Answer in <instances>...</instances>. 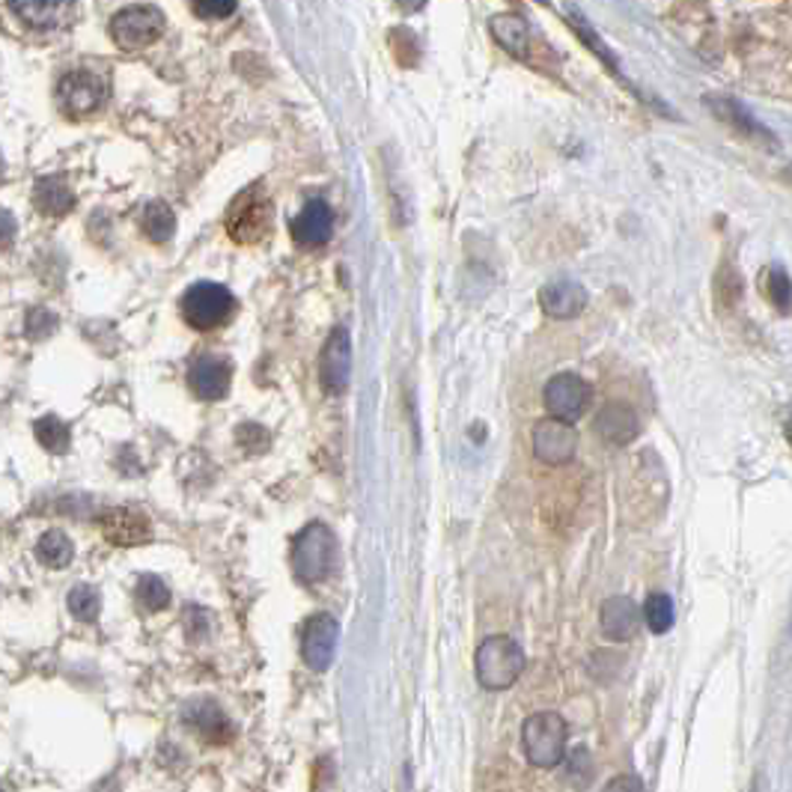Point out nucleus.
Here are the masks:
<instances>
[{
  "mask_svg": "<svg viewBox=\"0 0 792 792\" xmlns=\"http://www.w3.org/2000/svg\"><path fill=\"white\" fill-rule=\"evenodd\" d=\"M707 107L721 119V123H727L733 126L739 135L750 140V144H760L766 149H778V135L771 131L769 126H762L760 119L750 114L748 107L736 102V99H730V95H707Z\"/></svg>",
  "mask_w": 792,
  "mask_h": 792,
  "instance_id": "13",
  "label": "nucleus"
},
{
  "mask_svg": "<svg viewBox=\"0 0 792 792\" xmlns=\"http://www.w3.org/2000/svg\"><path fill=\"white\" fill-rule=\"evenodd\" d=\"M57 328H60V319H57V313H51V310H45V307H33V310H27V317H24V331H27L31 340L51 337Z\"/></svg>",
  "mask_w": 792,
  "mask_h": 792,
  "instance_id": "30",
  "label": "nucleus"
},
{
  "mask_svg": "<svg viewBox=\"0 0 792 792\" xmlns=\"http://www.w3.org/2000/svg\"><path fill=\"white\" fill-rule=\"evenodd\" d=\"M766 298L771 305L778 307L781 313H790L792 307V280L787 277L781 265H771L769 275H766Z\"/></svg>",
  "mask_w": 792,
  "mask_h": 792,
  "instance_id": "29",
  "label": "nucleus"
},
{
  "mask_svg": "<svg viewBox=\"0 0 792 792\" xmlns=\"http://www.w3.org/2000/svg\"><path fill=\"white\" fill-rule=\"evenodd\" d=\"M185 724H188L200 739H206L209 745H227V742H233L236 730L230 724V719L223 715L221 707L215 703V700H194L185 707Z\"/></svg>",
  "mask_w": 792,
  "mask_h": 792,
  "instance_id": "15",
  "label": "nucleus"
},
{
  "mask_svg": "<svg viewBox=\"0 0 792 792\" xmlns=\"http://www.w3.org/2000/svg\"><path fill=\"white\" fill-rule=\"evenodd\" d=\"M570 771H566V778H570L575 787H587L590 783V774H593V762H590V750L587 748H575L572 750V757L566 760Z\"/></svg>",
  "mask_w": 792,
  "mask_h": 792,
  "instance_id": "31",
  "label": "nucleus"
},
{
  "mask_svg": "<svg viewBox=\"0 0 792 792\" xmlns=\"http://www.w3.org/2000/svg\"><path fill=\"white\" fill-rule=\"evenodd\" d=\"M783 180L792 182V164H787V168H783Z\"/></svg>",
  "mask_w": 792,
  "mask_h": 792,
  "instance_id": "36",
  "label": "nucleus"
},
{
  "mask_svg": "<svg viewBox=\"0 0 792 792\" xmlns=\"http://www.w3.org/2000/svg\"><path fill=\"white\" fill-rule=\"evenodd\" d=\"M66 602H69V611H72L74 620H81V623H95L99 613H102V593L90 587V584L72 587Z\"/></svg>",
  "mask_w": 792,
  "mask_h": 792,
  "instance_id": "26",
  "label": "nucleus"
},
{
  "mask_svg": "<svg viewBox=\"0 0 792 792\" xmlns=\"http://www.w3.org/2000/svg\"><path fill=\"white\" fill-rule=\"evenodd\" d=\"M7 10L19 15L33 31H60L66 24H72L74 3H45V0H24V3H10Z\"/></svg>",
  "mask_w": 792,
  "mask_h": 792,
  "instance_id": "21",
  "label": "nucleus"
},
{
  "mask_svg": "<svg viewBox=\"0 0 792 792\" xmlns=\"http://www.w3.org/2000/svg\"><path fill=\"white\" fill-rule=\"evenodd\" d=\"M107 93H111V78H107L105 69L81 66V69H72V72H66L60 78L57 105H60L66 117L84 119L105 105Z\"/></svg>",
  "mask_w": 792,
  "mask_h": 792,
  "instance_id": "6",
  "label": "nucleus"
},
{
  "mask_svg": "<svg viewBox=\"0 0 792 792\" xmlns=\"http://www.w3.org/2000/svg\"><path fill=\"white\" fill-rule=\"evenodd\" d=\"M99 525H102V537H105L111 546H117V549H135V546H144V542L152 539L149 518L140 516L138 509H105L102 518H99Z\"/></svg>",
  "mask_w": 792,
  "mask_h": 792,
  "instance_id": "14",
  "label": "nucleus"
},
{
  "mask_svg": "<svg viewBox=\"0 0 792 792\" xmlns=\"http://www.w3.org/2000/svg\"><path fill=\"white\" fill-rule=\"evenodd\" d=\"M135 596H138V602L152 613L164 611L170 605V587L161 582L159 575H140L138 587H135Z\"/></svg>",
  "mask_w": 792,
  "mask_h": 792,
  "instance_id": "28",
  "label": "nucleus"
},
{
  "mask_svg": "<svg viewBox=\"0 0 792 792\" xmlns=\"http://www.w3.org/2000/svg\"><path fill=\"white\" fill-rule=\"evenodd\" d=\"M539 307L551 319H572L587 307V289L578 280H551L539 289Z\"/></svg>",
  "mask_w": 792,
  "mask_h": 792,
  "instance_id": "18",
  "label": "nucleus"
},
{
  "mask_svg": "<svg viewBox=\"0 0 792 792\" xmlns=\"http://www.w3.org/2000/svg\"><path fill=\"white\" fill-rule=\"evenodd\" d=\"M334 560H337V537L325 521H310L292 537L289 563L301 584L325 582L334 572Z\"/></svg>",
  "mask_w": 792,
  "mask_h": 792,
  "instance_id": "1",
  "label": "nucleus"
},
{
  "mask_svg": "<svg viewBox=\"0 0 792 792\" xmlns=\"http://www.w3.org/2000/svg\"><path fill=\"white\" fill-rule=\"evenodd\" d=\"M525 665H528L525 650L509 634H492L477 646V682L489 691H504V688L516 686L518 676L525 674Z\"/></svg>",
  "mask_w": 792,
  "mask_h": 792,
  "instance_id": "2",
  "label": "nucleus"
},
{
  "mask_svg": "<svg viewBox=\"0 0 792 792\" xmlns=\"http://www.w3.org/2000/svg\"><path fill=\"white\" fill-rule=\"evenodd\" d=\"M140 230L147 236L149 242L164 244L173 239L176 233V215L170 209L164 200H152L144 206V215H140Z\"/></svg>",
  "mask_w": 792,
  "mask_h": 792,
  "instance_id": "23",
  "label": "nucleus"
},
{
  "mask_svg": "<svg viewBox=\"0 0 792 792\" xmlns=\"http://www.w3.org/2000/svg\"><path fill=\"white\" fill-rule=\"evenodd\" d=\"M783 435H787V441H790L792 447V409L787 412V421H783Z\"/></svg>",
  "mask_w": 792,
  "mask_h": 792,
  "instance_id": "35",
  "label": "nucleus"
},
{
  "mask_svg": "<svg viewBox=\"0 0 792 792\" xmlns=\"http://www.w3.org/2000/svg\"><path fill=\"white\" fill-rule=\"evenodd\" d=\"M36 558L48 570H66L74 558L72 539L66 537L64 530H45L43 537L36 539Z\"/></svg>",
  "mask_w": 792,
  "mask_h": 792,
  "instance_id": "24",
  "label": "nucleus"
},
{
  "mask_svg": "<svg viewBox=\"0 0 792 792\" xmlns=\"http://www.w3.org/2000/svg\"><path fill=\"white\" fill-rule=\"evenodd\" d=\"M596 433L602 435L608 444H617V447H625V444H632L641 433V421H638V414H634L632 405H625V402H608L602 405L599 412H596Z\"/></svg>",
  "mask_w": 792,
  "mask_h": 792,
  "instance_id": "17",
  "label": "nucleus"
},
{
  "mask_svg": "<svg viewBox=\"0 0 792 792\" xmlns=\"http://www.w3.org/2000/svg\"><path fill=\"white\" fill-rule=\"evenodd\" d=\"M194 15H200V19H227V15H233L236 12V3H194L191 7Z\"/></svg>",
  "mask_w": 792,
  "mask_h": 792,
  "instance_id": "32",
  "label": "nucleus"
},
{
  "mask_svg": "<svg viewBox=\"0 0 792 792\" xmlns=\"http://www.w3.org/2000/svg\"><path fill=\"white\" fill-rule=\"evenodd\" d=\"M337 641L340 623L334 620V613H313L305 623V629H301V658H305V665L310 670H317V674H325L331 662H334V653H337Z\"/></svg>",
  "mask_w": 792,
  "mask_h": 792,
  "instance_id": "9",
  "label": "nucleus"
},
{
  "mask_svg": "<svg viewBox=\"0 0 792 792\" xmlns=\"http://www.w3.org/2000/svg\"><path fill=\"white\" fill-rule=\"evenodd\" d=\"M233 384V364L223 355H197L188 367V388L197 400H223Z\"/></svg>",
  "mask_w": 792,
  "mask_h": 792,
  "instance_id": "11",
  "label": "nucleus"
},
{
  "mask_svg": "<svg viewBox=\"0 0 792 792\" xmlns=\"http://www.w3.org/2000/svg\"><path fill=\"white\" fill-rule=\"evenodd\" d=\"M3 227H7V233H3V239H7V244L12 242V233H15V223H12V215L10 211H3Z\"/></svg>",
  "mask_w": 792,
  "mask_h": 792,
  "instance_id": "34",
  "label": "nucleus"
},
{
  "mask_svg": "<svg viewBox=\"0 0 792 792\" xmlns=\"http://www.w3.org/2000/svg\"><path fill=\"white\" fill-rule=\"evenodd\" d=\"M352 376V337L346 328H334L319 355V379L328 393H343Z\"/></svg>",
  "mask_w": 792,
  "mask_h": 792,
  "instance_id": "12",
  "label": "nucleus"
},
{
  "mask_svg": "<svg viewBox=\"0 0 792 792\" xmlns=\"http://www.w3.org/2000/svg\"><path fill=\"white\" fill-rule=\"evenodd\" d=\"M644 620L650 625V632H670V625H674V599L667 593H650L644 602Z\"/></svg>",
  "mask_w": 792,
  "mask_h": 792,
  "instance_id": "27",
  "label": "nucleus"
},
{
  "mask_svg": "<svg viewBox=\"0 0 792 792\" xmlns=\"http://www.w3.org/2000/svg\"><path fill=\"white\" fill-rule=\"evenodd\" d=\"M602 792H644V781L638 774H617L605 783Z\"/></svg>",
  "mask_w": 792,
  "mask_h": 792,
  "instance_id": "33",
  "label": "nucleus"
},
{
  "mask_svg": "<svg viewBox=\"0 0 792 792\" xmlns=\"http://www.w3.org/2000/svg\"><path fill=\"white\" fill-rule=\"evenodd\" d=\"M593 388L578 376V372H558L554 379H549L546 391H542V402L549 409L551 417L558 421H578L587 405H590Z\"/></svg>",
  "mask_w": 792,
  "mask_h": 792,
  "instance_id": "8",
  "label": "nucleus"
},
{
  "mask_svg": "<svg viewBox=\"0 0 792 792\" xmlns=\"http://www.w3.org/2000/svg\"><path fill=\"white\" fill-rule=\"evenodd\" d=\"M164 27H168V19L156 3H131V7L114 12L107 31L123 51H140L156 43Z\"/></svg>",
  "mask_w": 792,
  "mask_h": 792,
  "instance_id": "7",
  "label": "nucleus"
},
{
  "mask_svg": "<svg viewBox=\"0 0 792 792\" xmlns=\"http://www.w3.org/2000/svg\"><path fill=\"white\" fill-rule=\"evenodd\" d=\"M272 221H275V206L268 200L265 188L254 185V188H244L230 203L223 227L236 244H254L272 233Z\"/></svg>",
  "mask_w": 792,
  "mask_h": 792,
  "instance_id": "5",
  "label": "nucleus"
},
{
  "mask_svg": "<svg viewBox=\"0 0 792 792\" xmlns=\"http://www.w3.org/2000/svg\"><path fill=\"white\" fill-rule=\"evenodd\" d=\"M182 319L194 331H215L236 313V296L223 284L197 280L182 292Z\"/></svg>",
  "mask_w": 792,
  "mask_h": 792,
  "instance_id": "4",
  "label": "nucleus"
},
{
  "mask_svg": "<svg viewBox=\"0 0 792 792\" xmlns=\"http://www.w3.org/2000/svg\"><path fill=\"white\" fill-rule=\"evenodd\" d=\"M578 450V433L575 426L558 417H546L533 426V454L546 466H566L575 459Z\"/></svg>",
  "mask_w": 792,
  "mask_h": 792,
  "instance_id": "10",
  "label": "nucleus"
},
{
  "mask_svg": "<svg viewBox=\"0 0 792 792\" xmlns=\"http://www.w3.org/2000/svg\"><path fill=\"white\" fill-rule=\"evenodd\" d=\"M489 31L495 36V43L507 54L518 60H530V43H533V31L530 22L521 12H501L489 22Z\"/></svg>",
  "mask_w": 792,
  "mask_h": 792,
  "instance_id": "20",
  "label": "nucleus"
},
{
  "mask_svg": "<svg viewBox=\"0 0 792 792\" xmlns=\"http://www.w3.org/2000/svg\"><path fill=\"white\" fill-rule=\"evenodd\" d=\"M599 625L608 641H632L641 629V611L629 596H611L602 602Z\"/></svg>",
  "mask_w": 792,
  "mask_h": 792,
  "instance_id": "19",
  "label": "nucleus"
},
{
  "mask_svg": "<svg viewBox=\"0 0 792 792\" xmlns=\"http://www.w3.org/2000/svg\"><path fill=\"white\" fill-rule=\"evenodd\" d=\"M33 206L43 215L64 218L74 209V191L69 188V182L64 176H43L33 185Z\"/></svg>",
  "mask_w": 792,
  "mask_h": 792,
  "instance_id": "22",
  "label": "nucleus"
},
{
  "mask_svg": "<svg viewBox=\"0 0 792 792\" xmlns=\"http://www.w3.org/2000/svg\"><path fill=\"white\" fill-rule=\"evenodd\" d=\"M334 233V211L325 200L305 203V209L292 218V239L305 248H319Z\"/></svg>",
  "mask_w": 792,
  "mask_h": 792,
  "instance_id": "16",
  "label": "nucleus"
},
{
  "mask_svg": "<svg viewBox=\"0 0 792 792\" xmlns=\"http://www.w3.org/2000/svg\"><path fill=\"white\" fill-rule=\"evenodd\" d=\"M566 736L570 727L558 712H537L521 724V750L530 766L554 769L566 760Z\"/></svg>",
  "mask_w": 792,
  "mask_h": 792,
  "instance_id": "3",
  "label": "nucleus"
},
{
  "mask_svg": "<svg viewBox=\"0 0 792 792\" xmlns=\"http://www.w3.org/2000/svg\"><path fill=\"white\" fill-rule=\"evenodd\" d=\"M33 433H36V441L43 444L48 454H57L64 456L69 450V444H72V433H69V426H66L60 417H39V421L33 423Z\"/></svg>",
  "mask_w": 792,
  "mask_h": 792,
  "instance_id": "25",
  "label": "nucleus"
}]
</instances>
